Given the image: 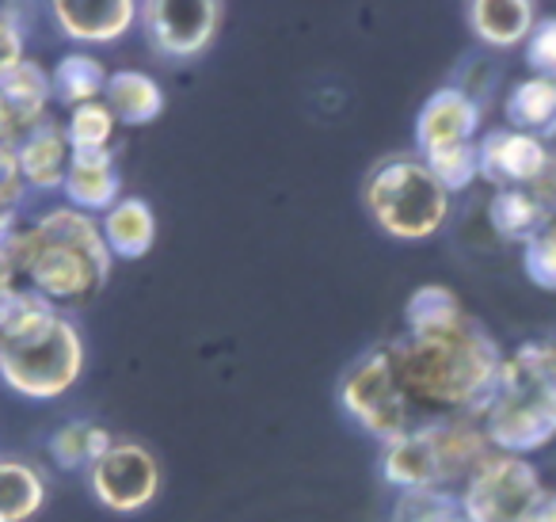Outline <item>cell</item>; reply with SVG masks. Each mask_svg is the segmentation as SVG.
Masks as SVG:
<instances>
[{
	"label": "cell",
	"instance_id": "1",
	"mask_svg": "<svg viewBox=\"0 0 556 522\" xmlns=\"http://www.w3.org/2000/svg\"><path fill=\"white\" fill-rule=\"evenodd\" d=\"M386 347L419 423L480 415L507 362L492 332L469 313L434 332L401 328L393 339H386Z\"/></svg>",
	"mask_w": 556,
	"mask_h": 522
},
{
	"label": "cell",
	"instance_id": "2",
	"mask_svg": "<svg viewBox=\"0 0 556 522\" xmlns=\"http://www.w3.org/2000/svg\"><path fill=\"white\" fill-rule=\"evenodd\" d=\"M4 248L16 260L27 290H35L62 313L88 306L108 286L111 263H115L103 245L100 217L85 214L70 202L27 217L4 240Z\"/></svg>",
	"mask_w": 556,
	"mask_h": 522
},
{
	"label": "cell",
	"instance_id": "3",
	"mask_svg": "<svg viewBox=\"0 0 556 522\" xmlns=\"http://www.w3.org/2000/svg\"><path fill=\"white\" fill-rule=\"evenodd\" d=\"M85 374V339L70 313L35 290L0 298V382L27 400H58Z\"/></svg>",
	"mask_w": 556,
	"mask_h": 522
},
{
	"label": "cell",
	"instance_id": "4",
	"mask_svg": "<svg viewBox=\"0 0 556 522\" xmlns=\"http://www.w3.org/2000/svg\"><path fill=\"white\" fill-rule=\"evenodd\" d=\"M492 453L480 415L424 420L381 443L378 469L396 492H457Z\"/></svg>",
	"mask_w": 556,
	"mask_h": 522
},
{
	"label": "cell",
	"instance_id": "5",
	"mask_svg": "<svg viewBox=\"0 0 556 522\" xmlns=\"http://www.w3.org/2000/svg\"><path fill=\"white\" fill-rule=\"evenodd\" d=\"M366 210L386 237L416 245L450 222V191L419 157H386L366 176Z\"/></svg>",
	"mask_w": 556,
	"mask_h": 522
},
{
	"label": "cell",
	"instance_id": "6",
	"mask_svg": "<svg viewBox=\"0 0 556 522\" xmlns=\"http://www.w3.org/2000/svg\"><path fill=\"white\" fill-rule=\"evenodd\" d=\"M480 427H484L492 450L500 453L530 458V453L545 450L556 438V385H548L515 355H507L500 385L480 412Z\"/></svg>",
	"mask_w": 556,
	"mask_h": 522
},
{
	"label": "cell",
	"instance_id": "7",
	"mask_svg": "<svg viewBox=\"0 0 556 522\" xmlns=\"http://www.w3.org/2000/svg\"><path fill=\"white\" fill-rule=\"evenodd\" d=\"M340 408L348 412V420H355L358 431L374 435L378 443H389V438L404 435L419 423L401 389V377H396L393 355H389L386 344L363 351L343 370Z\"/></svg>",
	"mask_w": 556,
	"mask_h": 522
},
{
	"label": "cell",
	"instance_id": "8",
	"mask_svg": "<svg viewBox=\"0 0 556 522\" xmlns=\"http://www.w3.org/2000/svg\"><path fill=\"white\" fill-rule=\"evenodd\" d=\"M545 496L541 473L530 458L492 450L469 481L457 488V504L469 522H526Z\"/></svg>",
	"mask_w": 556,
	"mask_h": 522
},
{
	"label": "cell",
	"instance_id": "9",
	"mask_svg": "<svg viewBox=\"0 0 556 522\" xmlns=\"http://www.w3.org/2000/svg\"><path fill=\"white\" fill-rule=\"evenodd\" d=\"M85 476L96 504L111 514H141L161 496V461L134 438H115Z\"/></svg>",
	"mask_w": 556,
	"mask_h": 522
},
{
	"label": "cell",
	"instance_id": "10",
	"mask_svg": "<svg viewBox=\"0 0 556 522\" xmlns=\"http://www.w3.org/2000/svg\"><path fill=\"white\" fill-rule=\"evenodd\" d=\"M225 9L214 0H146L138 4V24L149 47L172 62L202 58L217 39Z\"/></svg>",
	"mask_w": 556,
	"mask_h": 522
},
{
	"label": "cell",
	"instance_id": "11",
	"mask_svg": "<svg viewBox=\"0 0 556 522\" xmlns=\"http://www.w3.org/2000/svg\"><path fill=\"white\" fill-rule=\"evenodd\" d=\"M480 179L500 187H538L541 179L553 172L556 153L548 141L533 138V134L510 130V126H495V130L480 134Z\"/></svg>",
	"mask_w": 556,
	"mask_h": 522
},
{
	"label": "cell",
	"instance_id": "12",
	"mask_svg": "<svg viewBox=\"0 0 556 522\" xmlns=\"http://www.w3.org/2000/svg\"><path fill=\"white\" fill-rule=\"evenodd\" d=\"M480 126H484V108L472 100L469 88L462 85L439 88V92L427 96L416 115L419 161L457 146H472V141H480Z\"/></svg>",
	"mask_w": 556,
	"mask_h": 522
},
{
	"label": "cell",
	"instance_id": "13",
	"mask_svg": "<svg viewBox=\"0 0 556 522\" xmlns=\"http://www.w3.org/2000/svg\"><path fill=\"white\" fill-rule=\"evenodd\" d=\"M50 20L65 39L80 47H108L138 27L134 0H58L50 4Z\"/></svg>",
	"mask_w": 556,
	"mask_h": 522
},
{
	"label": "cell",
	"instance_id": "14",
	"mask_svg": "<svg viewBox=\"0 0 556 522\" xmlns=\"http://www.w3.org/2000/svg\"><path fill=\"white\" fill-rule=\"evenodd\" d=\"M70 161H73L70 138H65V126L54 115L35 126L16 146V169L27 191H62Z\"/></svg>",
	"mask_w": 556,
	"mask_h": 522
},
{
	"label": "cell",
	"instance_id": "15",
	"mask_svg": "<svg viewBox=\"0 0 556 522\" xmlns=\"http://www.w3.org/2000/svg\"><path fill=\"white\" fill-rule=\"evenodd\" d=\"M62 195L70 207L85 210V214H92V217L108 214V210L123 199L118 149H108V153H73Z\"/></svg>",
	"mask_w": 556,
	"mask_h": 522
},
{
	"label": "cell",
	"instance_id": "16",
	"mask_svg": "<svg viewBox=\"0 0 556 522\" xmlns=\"http://www.w3.org/2000/svg\"><path fill=\"white\" fill-rule=\"evenodd\" d=\"M469 32L492 50L526 47V39L538 27V4L530 0H472L465 9Z\"/></svg>",
	"mask_w": 556,
	"mask_h": 522
},
{
	"label": "cell",
	"instance_id": "17",
	"mask_svg": "<svg viewBox=\"0 0 556 522\" xmlns=\"http://www.w3.org/2000/svg\"><path fill=\"white\" fill-rule=\"evenodd\" d=\"M100 229L111 260H146L156 245V214L141 195H123L100 217Z\"/></svg>",
	"mask_w": 556,
	"mask_h": 522
},
{
	"label": "cell",
	"instance_id": "18",
	"mask_svg": "<svg viewBox=\"0 0 556 522\" xmlns=\"http://www.w3.org/2000/svg\"><path fill=\"white\" fill-rule=\"evenodd\" d=\"M103 103L111 108V115L118 119V126L138 130L164 115V88L156 85V77H149L146 70H115L103 88Z\"/></svg>",
	"mask_w": 556,
	"mask_h": 522
},
{
	"label": "cell",
	"instance_id": "19",
	"mask_svg": "<svg viewBox=\"0 0 556 522\" xmlns=\"http://www.w3.org/2000/svg\"><path fill=\"white\" fill-rule=\"evenodd\" d=\"M503 115H507L510 130L533 134V138L556 141V80L548 77H522L507 88L503 100Z\"/></svg>",
	"mask_w": 556,
	"mask_h": 522
},
{
	"label": "cell",
	"instance_id": "20",
	"mask_svg": "<svg viewBox=\"0 0 556 522\" xmlns=\"http://www.w3.org/2000/svg\"><path fill=\"white\" fill-rule=\"evenodd\" d=\"M548 207L541 202L538 191L530 187H500L488 202V225L495 229V237L507 245H526L533 240L548 222Z\"/></svg>",
	"mask_w": 556,
	"mask_h": 522
},
{
	"label": "cell",
	"instance_id": "21",
	"mask_svg": "<svg viewBox=\"0 0 556 522\" xmlns=\"http://www.w3.org/2000/svg\"><path fill=\"white\" fill-rule=\"evenodd\" d=\"M111 70L88 50H70L54 62L50 70V92H54V103L65 111L80 108V103H96L103 100V88H108Z\"/></svg>",
	"mask_w": 556,
	"mask_h": 522
},
{
	"label": "cell",
	"instance_id": "22",
	"mask_svg": "<svg viewBox=\"0 0 556 522\" xmlns=\"http://www.w3.org/2000/svg\"><path fill=\"white\" fill-rule=\"evenodd\" d=\"M47 499L50 484L39 465L24 458H0V522H31Z\"/></svg>",
	"mask_w": 556,
	"mask_h": 522
},
{
	"label": "cell",
	"instance_id": "23",
	"mask_svg": "<svg viewBox=\"0 0 556 522\" xmlns=\"http://www.w3.org/2000/svg\"><path fill=\"white\" fill-rule=\"evenodd\" d=\"M111 443H115V435H111L103 423L73 420V423H62V427L50 431L47 453L58 469H65V473H88V469L108 453Z\"/></svg>",
	"mask_w": 556,
	"mask_h": 522
},
{
	"label": "cell",
	"instance_id": "24",
	"mask_svg": "<svg viewBox=\"0 0 556 522\" xmlns=\"http://www.w3.org/2000/svg\"><path fill=\"white\" fill-rule=\"evenodd\" d=\"M62 126H65V138H70L73 153H108V149H115V138H118V130H123L103 100L80 103V108L65 111Z\"/></svg>",
	"mask_w": 556,
	"mask_h": 522
},
{
	"label": "cell",
	"instance_id": "25",
	"mask_svg": "<svg viewBox=\"0 0 556 522\" xmlns=\"http://www.w3.org/2000/svg\"><path fill=\"white\" fill-rule=\"evenodd\" d=\"M469 309L462 306L450 286L442 283H424L412 290L408 306H404V332H434L446 328V324H457Z\"/></svg>",
	"mask_w": 556,
	"mask_h": 522
},
{
	"label": "cell",
	"instance_id": "26",
	"mask_svg": "<svg viewBox=\"0 0 556 522\" xmlns=\"http://www.w3.org/2000/svg\"><path fill=\"white\" fill-rule=\"evenodd\" d=\"M389 522H469L457 492H401Z\"/></svg>",
	"mask_w": 556,
	"mask_h": 522
},
{
	"label": "cell",
	"instance_id": "27",
	"mask_svg": "<svg viewBox=\"0 0 556 522\" xmlns=\"http://www.w3.org/2000/svg\"><path fill=\"white\" fill-rule=\"evenodd\" d=\"M424 164L434 172V179H439L450 195L469 191V187L480 179V149H477V141H472V146L446 149V153H434V157H427Z\"/></svg>",
	"mask_w": 556,
	"mask_h": 522
},
{
	"label": "cell",
	"instance_id": "28",
	"mask_svg": "<svg viewBox=\"0 0 556 522\" xmlns=\"http://www.w3.org/2000/svg\"><path fill=\"white\" fill-rule=\"evenodd\" d=\"M522 271L533 286L556 290V217H548L545 229L522 245Z\"/></svg>",
	"mask_w": 556,
	"mask_h": 522
},
{
	"label": "cell",
	"instance_id": "29",
	"mask_svg": "<svg viewBox=\"0 0 556 522\" xmlns=\"http://www.w3.org/2000/svg\"><path fill=\"white\" fill-rule=\"evenodd\" d=\"M522 58H526V65H530L533 77L556 80V16L538 20V27H533V35L522 47Z\"/></svg>",
	"mask_w": 556,
	"mask_h": 522
},
{
	"label": "cell",
	"instance_id": "30",
	"mask_svg": "<svg viewBox=\"0 0 556 522\" xmlns=\"http://www.w3.org/2000/svg\"><path fill=\"white\" fill-rule=\"evenodd\" d=\"M27 58V35L24 24L16 20L12 4H0V73H9Z\"/></svg>",
	"mask_w": 556,
	"mask_h": 522
},
{
	"label": "cell",
	"instance_id": "31",
	"mask_svg": "<svg viewBox=\"0 0 556 522\" xmlns=\"http://www.w3.org/2000/svg\"><path fill=\"white\" fill-rule=\"evenodd\" d=\"M510 355H515L522 366H530L538 377H545L548 385H556V339H526V344H518Z\"/></svg>",
	"mask_w": 556,
	"mask_h": 522
},
{
	"label": "cell",
	"instance_id": "32",
	"mask_svg": "<svg viewBox=\"0 0 556 522\" xmlns=\"http://www.w3.org/2000/svg\"><path fill=\"white\" fill-rule=\"evenodd\" d=\"M526 522H556V488H545V496H541V504L530 511V519Z\"/></svg>",
	"mask_w": 556,
	"mask_h": 522
}]
</instances>
